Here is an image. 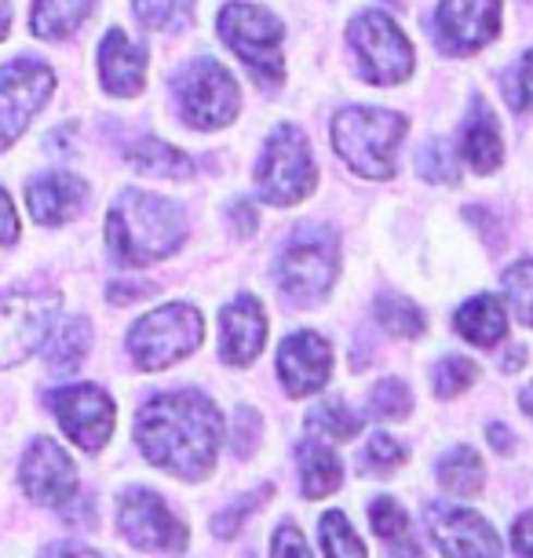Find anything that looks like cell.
<instances>
[{
  "mask_svg": "<svg viewBox=\"0 0 533 558\" xmlns=\"http://www.w3.org/2000/svg\"><path fill=\"white\" fill-rule=\"evenodd\" d=\"M143 457L180 478H205L216 468L223 420L213 398L197 391H165L146 398L135 420Z\"/></svg>",
  "mask_w": 533,
  "mask_h": 558,
  "instance_id": "cell-1",
  "label": "cell"
},
{
  "mask_svg": "<svg viewBox=\"0 0 533 558\" xmlns=\"http://www.w3.org/2000/svg\"><path fill=\"white\" fill-rule=\"evenodd\" d=\"M186 238V213L169 197L124 191L107 216V245L129 267L172 256Z\"/></svg>",
  "mask_w": 533,
  "mask_h": 558,
  "instance_id": "cell-2",
  "label": "cell"
},
{
  "mask_svg": "<svg viewBox=\"0 0 533 558\" xmlns=\"http://www.w3.org/2000/svg\"><path fill=\"white\" fill-rule=\"evenodd\" d=\"M332 150L365 179H388L395 172V150L405 135L402 113L380 107H343L332 118Z\"/></svg>",
  "mask_w": 533,
  "mask_h": 558,
  "instance_id": "cell-3",
  "label": "cell"
},
{
  "mask_svg": "<svg viewBox=\"0 0 533 558\" xmlns=\"http://www.w3.org/2000/svg\"><path fill=\"white\" fill-rule=\"evenodd\" d=\"M340 274L337 234L329 227L307 223L286 241L275 263V278L292 303H318L329 296L332 281Z\"/></svg>",
  "mask_w": 533,
  "mask_h": 558,
  "instance_id": "cell-4",
  "label": "cell"
},
{
  "mask_svg": "<svg viewBox=\"0 0 533 558\" xmlns=\"http://www.w3.org/2000/svg\"><path fill=\"white\" fill-rule=\"evenodd\" d=\"M219 37L223 45L234 51L238 59L245 62L249 73L264 84V88H278L281 84V37H286V26H281L278 15H270L267 8L259 4H227L219 12Z\"/></svg>",
  "mask_w": 533,
  "mask_h": 558,
  "instance_id": "cell-5",
  "label": "cell"
},
{
  "mask_svg": "<svg viewBox=\"0 0 533 558\" xmlns=\"http://www.w3.org/2000/svg\"><path fill=\"white\" fill-rule=\"evenodd\" d=\"M318 183V168L315 157H311L307 135L292 124H281L275 135L264 146V157L256 165V194L259 202L275 205V208H289L303 202Z\"/></svg>",
  "mask_w": 533,
  "mask_h": 558,
  "instance_id": "cell-6",
  "label": "cell"
},
{
  "mask_svg": "<svg viewBox=\"0 0 533 558\" xmlns=\"http://www.w3.org/2000/svg\"><path fill=\"white\" fill-rule=\"evenodd\" d=\"M202 314L186 303H169L150 314H143L129 332V354L132 362L154 373V368H169L175 362H183L186 354L197 351L202 343Z\"/></svg>",
  "mask_w": 533,
  "mask_h": 558,
  "instance_id": "cell-7",
  "label": "cell"
},
{
  "mask_svg": "<svg viewBox=\"0 0 533 558\" xmlns=\"http://www.w3.org/2000/svg\"><path fill=\"white\" fill-rule=\"evenodd\" d=\"M172 92L183 110V121L197 132L227 129V124L238 118V110H242L238 81L219 66L216 59L191 62V66L172 81Z\"/></svg>",
  "mask_w": 533,
  "mask_h": 558,
  "instance_id": "cell-8",
  "label": "cell"
},
{
  "mask_svg": "<svg viewBox=\"0 0 533 558\" xmlns=\"http://www.w3.org/2000/svg\"><path fill=\"white\" fill-rule=\"evenodd\" d=\"M348 37L362 62V77L373 84H402L413 73V48L402 29L384 12H362L351 19Z\"/></svg>",
  "mask_w": 533,
  "mask_h": 558,
  "instance_id": "cell-9",
  "label": "cell"
},
{
  "mask_svg": "<svg viewBox=\"0 0 533 558\" xmlns=\"http://www.w3.org/2000/svg\"><path fill=\"white\" fill-rule=\"evenodd\" d=\"M56 314V292H4L0 296V368L26 362L51 336Z\"/></svg>",
  "mask_w": 533,
  "mask_h": 558,
  "instance_id": "cell-10",
  "label": "cell"
},
{
  "mask_svg": "<svg viewBox=\"0 0 533 558\" xmlns=\"http://www.w3.org/2000/svg\"><path fill=\"white\" fill-rule=\"evenodd\" d=\"M56 88V73L37 59H15L0 66V150H8L37 118Z\"/></svg>",
  "mask_w": 533,
  "mask_h": 558,
  "instance_id": "cell-11",
  "label": "cell"
},
{
  "mask_svg": "<svg viewBox=\"0 0 533 558\" xmlns=\"http://www.w3.org/2000/svg\"><path fill=\"white\" fill-rule=\"evenodd\" d=\"M118 525L124 541L143 547V551L183 555L186 551V525L175 519L158 493L129 489L118 500Z\"/></svg>",
  "mask_w": 533,
  "mask_h": 558,
  "instance_id": "cell-12",
  "label": "cell"
},
{
  "mask_svg": "<svg viewBox=\"0 0 533 558\" xmlns=\"http://www.w3.org/2000/svg\"><path fill=\"white\" fill-rule=\"evenodd\" d=\"M48 405L59 416L62 430L73 438V446H81L85 452H99L110 441L113 402L107 391H99L92 384L62 387V391H51Z\"/></svg>",
  "mask_w": 533,
  "mask_h": 558,
  "instance_id": "cell-13",
  "label": "cell"
},
{
  "mask_svg": "<svg viewBox=\"0 0 533 558\" xmlns=\"http://www.w3.org/2000/svg\"><path fill=\"white\" fill-rule=\"evenodd\" d=\"M19 478H23L26 497L34 504H45V508H62L77 493V468L51 438H37L26 449Z\"/></svg>",
  "mask_w": 533,
  "mask_h": 558,
  "instance_id": "cell-14",
  "label": "cell"
},
{
  "mask_svg": "<svg viewBox=\"0 0 533 558\" xmlns=\"http://www.w3.org/2000/svg\"><path fill=\"white\" fill-rule=\"evenodd\" d=\"M500 34V0H443L438 40L453 56H472Z\"/></svg>",
  "mask_w": 533,
  "mask_h": 558,
  "instance_id": "cell-15",
  "label": "cell"
},
{
  "mask_svg": "<svg viewBox=\"0 0 533 558\" xmlns=\"http://www.w3.org/2000/svg\"><path fill=\"white\" fill-rule=\"evenodd\" d=\"M278 376L292 398L315 395L332 376V343L318 332H296L278 351Z\"/></svg>",
  "mask_w": 533,
  "mask_h": 558,
  "instance_id": "cell-16",
  "label": "cell"
},
{
  "mask_svg": "<svg viewBox=\"0 0 533 558\" xmlns=\"http://www.w3.org/2000/svg\"><path fill=\"white\" fill-rule=\"evenodd\" d=\"M435 541L446 558H500V541L483 514L468 508H449L435 514Z\"/></svg>",
  "mask_w": 533,
  "mask_h": 558,
  "instance_id": "cell-17",
  "label": "cell"
},
{
  "mask_svg": "<svg viewBox=\"0 0 533 558\" xmlns=\"http://www.w3.org/2000/svg\"><path fill=\"white\" fill-rule=\"evenodd\" d=\"M219 329H223V362L249 365L264 351L267 314L256 296H238L231 307H223V314H219Z\"/></svg>",
  "mask_w": 533,
  "mask_h": 558,
  "instance_id": "cell-18",
  "label": "cell"
},
{
  "mask_svg": "<svg viewBox=\"0 0 533 558\" xmlns=\"http://www.w3.org/2000/svg\"><path fill=\"white\" fill-rule=\"evenodd\" d=\"M85 202H88L85 179H77L70 172H45V175H37L26 191L29 216L45 227L66 223V219H73L85 208Z\"/></svg>",
  "mask_w": 533,
  "mask_h": 558,
  "instance_id": "cell-19",
  "label": "cell"
},
{
  "mask_svg": "<svg viewBox=\"0 0 533 558\" xmlns=\"http://www.w3.org/2000/svg\"><path fill=\"white\" fill-rule=\"evenodd\" d=\"M99 73H102V88L110 96L121 99L140 96L146 81V48L129 40L121 29H110L99 45Z\"/></svg>",
  "mask_w": 533,
  "mask_h": 558,
  "instance_id": "cell-20",
  "label": "cell"
},
{
  "mask_svg": "<svg viewBox=\"0 0 533 558\" xmlns=\"http://www.w3.org/2000/svg\"><path fill=\"white\" fill-rule=\"evenodd\" d=\"M464 157L479 175L497 172L500 161H505V140H500L497 118L483 99L472 107V118L464 124Z\"/></svg>",
  "mask_w": 533,
  "mask_h": 558,
  "instance_id": "cell-21",
  "label": "cell"
},
{
  "mask_svg": "<svg viewBox=\"0 0 533 558\" xmlns=\"http://www.w3.org/2000/svg\"><path fill=\"white\" fill-rule=\"evenodd\" d=\"M453 329L475 347H494L508 332V311L497 296H475L453 314Z\"/></svg>",
  "mask_w": 533,
  "mask_h": 558,
  "instance_id": "cell-22",
  "label": "cell"
},
{
  "mask_svg": "<svg viewBox=\"0 0 533 558\" xmlns=\"http://www.w3.org/2000/svg\"><path fill=\"white\" fill-rule=\"evenodd\" d=\"M92 8H96V0H34L29 26L40 40H66L85 26Z\"/></svg>",
  "mask_w": 533,
  "mask_h": 558,
  "instance_id": "cell-23",
  "label": "cell"
},
{
  "mask_svg": "<svg viewBox=\"0 0 533 558\" xmlns=\"http://www.w3.org/2000/svg\"><path fill=\"white\" fill-rule=\"evenodd\" d=\"M300 478H303V497L322 500L332 489H340L343 482V463L329 446L322 441H303L300 446Z\"/></svg>",
  "mask_w": 533,
  "mask_h": 558,
  "instance_id": "cell-24",
  "label": "cell"
},
{
  "mask_svg": "<svg viewBox=\"0 0 533 558\" xmlns=\"http://www.w3.org/2000/svg\"><path fill=\"white\" fill-rule=\"evenodd\" d=\"M129 165L135 168V172L158 175V179H186L194 172L191 157H186L183 150H175V146H169L165 140H154V135H146V140H140L132 146Z\"/></svg>",
  "mask_w": 533,
  "mask_h": 558,
  "instance_id": "cell-25",
  "label": "cell"
},
{
  "mask_svg": "<svg viewBox=\"0 0 533 558\" xmlns=\"http://www.w3.org/2000/svg\"><path fill=\"white\" fill-rule=\"evenodd\" d=\"M370 522L373 530L388 541V551L391 558H424L421 547L413 544V533H410V519H405V511L395 504L391 497H380L373 500V511H370Z\"/></svg>",
  "mask_w": 533,
  "mask_h": 558,
  "instance_id": "cell-26",
  "label": "cell"
},
{
  "mask_svg": "<svg viewBox=\"0 0 533 558\" xmlns=\"http://www.w3.org/2000/svg\"><path fill=\"white\" fill-rule=\"evenodd\" d=\"M92 347V325L85 318H70L59 325V332L48 343V368L51 373H73L85 362Z\"/></svg>",
  "mask_w": 533,
  "mask_h": 558,
  "instance_id": "cell-27",
  "label": "cell"
},
{
  "mask_svg": "<svg viewBox=\"0 0 533 558\" xmlns=\"http://www.w3.org/2000/svg\"><path fill=\"white\" fill-rule=\"evenodd\" d=\"M438 482L457 493V497H475L483 489V460H479L475 449L457 446L449 449L443 460H438Z\"/></svg>",
  "mask_w": 533,
  "mask_h": 558,
  "instance_id": "cell-28",
  "label": "cell"
},
{
  "mask_svg": "<svg viewBox=\"0 0 533 558\" xmlns=\"http://www.w3.org/2000/svg\"><path fill=\"white\" fill-rule=\"evenodd\" d=\"M376 318H380L384 332L402 336V340H413V336H421L424 325H427L424 311L416 307L413 300L395 296V292H384V296L376 300Z\"/></svg>",
  "mask_w": 533,
  "mask_h": 558,
  "instance_id": "cell-29",
  "label": "cell"
},
{
  "mask_svg": "<svg viewBox=\"0 0 533 558\" xmlns=\"http://www.w3.org/2000/svg\"><path fill=\"white\" fill-rule=\"evenodd\" d=\"M416 172L421 179L435 186H449V183H461V165H457L453 157V146L446 140H432L424 143L421 150H416Z\"/></svg>",
  "mask_w": 533,
  "mask_h": 558,
  "instance_id": "cell-30",
  "label": "cell"
},
{
  "mask_svg": "<svg viewBox=\"0 0 533 558\" xmlns=\"http://www.w3.org/2000/svg\"><path fill=\"white\" fill-rule=\"evenodd\" d=\"M307 424L332 441H348L362 430V420L343 405V398H326L322 405H315V413L307 416Z\"/></svg>",
  "mask_w": 533,
  "mask_h": 558,
  "instance_id": "cell-31",
  "label": "cell"
},
{
  "mask_svg": "<svg viewBox=\"0 0 533 558\" xmlns=\"http://www.w3.org/2000/svg\"><path fill=\"white\" fill-rule=\"evenodd\" d=\"M322 547H326L329 558H365L359 533L351 530L343 511H329L326 519H322Z\"/></svg>",
  "mask_w": 533,
  "mask_h": 558,
  "instance_id": "cell-32",
  "label": "cell"
},
{
  "mask_svg": "<svg viewBox=\"0 0 533 558\" xmlns=\"http://www.w3.org/2000/svg\"><path fill=\"white\" fill-rule=\"evenodd\" d=\"M505 292L516 307V318L533 329V259H522L505 270Z\"/></svg>",
  "mask_w": 533,
  "mask_h": 558,
  "instance_id": "cell-33",
  "label": "cell"
},
{
  "mask_svg": "<svg viewBox=\"0 0 533 558\" xmlns=\"http://www.w3.org/2000/svg\"><path fill=\"white\" fill-rule=\"evenodd\" d=\"M370 413L380 420H405L413 413V395L402 380H380L370 395Z\"/></svg>",
  "mask_w": 533,
  "mask_h": 558,
  "instance_id": "cell-34",
  "label": "cell"
},
{
  "mask_svg": "<svg viewBox=\"0 0 533 558\" xmlns=\"http://www.w3.org/2000/svg\"><path fill=\"white\" fill-rule=\"evenodd\" d=\"M479 380V365L472 357H443V362L435 365V391L449 398V395H461L468 391Z\"/></svg>",
  "mask_w": 533,
  "mask_h": 558,
  "instance_id": "cell-35",
  "label": "cell"
},
{
  "mask_svg": "<svg viewBox=\"0 0 533 558\" xmlns=\"http://www.w3.org/2000/svg\"><path fill=\"white\" fill-rule=\"evenodd\" d=\"M402 463H405V449L391 435H376L362 452V468L373 471V475H391Z\"/></svg>",
  "mask_w": 533,
  "mask_h": 558,
  "instance_id": "cell-36",
  "label": "cell"
},
{
  "mask_svg": "<svg viewBox=\"0 0 533 558\" xmlns=\"http://www.w3.org/2000/svg\"><path fill=\"white\" fill-rule=\"evenodd\" d=\"M270 493H275L270 486H259L256 493H249L245 500H238L227 511H219L216 519H213V533L223 536V541H231V536L238 533V525H242V519H249V514H253V508H259V504H264Z\"/></svg>",
  "mask_w": 533,
  "mask_h": 558,
  "instance_id": "cell-37",
  "label": "cell"
},
{
  "mask_svg": "<svg viewBox=\"0 0 533 558\" xmlns=\"http://www.w3.org/2000/svg\"><path fill=\"white\" fill-rule=\"evenodd\" d=\"M132 8L146 29H172L183 23L180 0H132Z\"/></svg>",
  "mask_w": 533,
  "mask_h": 558,
  "instance_id": "cell-38",
  "label": "cell"
},
{
  "mask_svg": "<svg viewBox=\"0 0 533 558\" xmlns=\"http://www.w3.org/2000/svg\"><path fill=\"white\" fill-rule=\"evenodd\" d=\"M259 435H264V424H259L256 409L238 405V413H234V438H231V446H234L238 457H249V452H256Z\"/></svg>",
  "mask_w": 533,
  "mask_h": 558,
  "instance_id": "cell-39",
  "label": "cell"
},
{
  "mask_svg": "<svg viewBox=\"0 0 533 558\" xmlns=\"http://www.w3.org/2000/svg\"><path fill=\"white\" fill-rule=\"evenodd\" d=\"M270 558H311L307 544H303V533L296 530V525H281V530L275 533Z\"/></svg>",
  "mask_w": 533,
  "mask_h": 558,
  "instance_id": "cell-40",
  "label": "cell"
},
{
  "mask_svg": "<svg viewBox=\"0 0 533 558\" xmlns=\"http://www.w3.org/2000/svg\"><path fill=\"white\" fill-rule=\"evenodd\" d=\"M19 241V216H15V205L12 197L0 191V245H15Z\"/></svg>",
  "mask_w": 533,
  "mask_h": 558,
  "instance_id": "cell-41",
  "label": "cell"
},
{
  "mask_svg": "<svg viewBox=\"0 0 533 558\" xmlns=\"http://www.w3.org/2000/svg\"><path fill=\"white\" fill-rule=\"evenodd\" d=\"M227 216H231V227H234L238 238H253L256 234V208L249 202H234Z\"/></svg>",
  "mask_w": 533,
  "mask_h": 558,
  "instance_id": "cell-42",
  "label": "cell"
},
{
  "mask_svg": "<svg viewBox=\"0 0 533 558\" xmlns=\"http://www.w3.org/2000/svg\"><path fill=\"white\" fill-rule=\"evenodd\" d=\"M516 107H533V51H526V59H522V66H519Z\"/></svg>",
  "mask_w": 533,
  "mask_h": 558,
  "instance_id": "cell-43",
  "label": "cell"
},
{
  "mask_svg": "<svg viewBox=\"0 0 533 558\" xmlns=\"http://www.w3.org/2000/svg\"><path fill=\"white\" fill-rule=\"evenodd\" d=\"M511 544H516V551L522 558H533V514H522L516 522V530H511Z\"/></svg>",
  "mask_w": 533,
  "mask_h": 558,
  "instance_id": "cell-44",
  "label": "cell"
},
{
  "mask_svg": "<svg viewBox=\"0 0 533 558\" xmlns=\"http://www.w3.org/2000/svg\"><path fill=\"white\" fill-rule=\"evenodd\" d=\"M40 558H102V555H99V551H92V547H81V544L62 541V544H51Z\"/></svg>",
  "mask_w": 533,
  "mask_h": 558,
  "instance_id": "cell-45",
  "label": "cell"
},
{
  "mask_svg": "<svg viewBox=\"0 0 533 558\" xmlns=\"http://www.w3.org/2000/svg\"><path fill=\"white\" fill-rule=\"evenodd\" d=\"M150 292H154V286H121V281H118V286H110V300L113 303H118V307H121V303L124 300H143V296H150Z\"/></svg>",
  "mask_w": 533,
  "mask_h": 558,
  "instance_id": "cell-46",
  "label": "cell"
},
{
  "mask_svg": "<svg viewBox=\"0 0 533 558\" xmlns=\"http://www.w3.org/2000/svg\"><path fill=\"white\" fill-rule=\"evenodd\" d=\"M489 441H494L500 452H508L511 446H516V435H511V430H505V427H497V424H489Z\"/></svg>",
  "mask_w": 533,
  "mask_h": 558,
  "instance_id": "cell-47",
  "label": "cell"
},
{
  "mask_svg": "<svg viewBox=\"0 0 533 558\" xmlns=\"http://www.w3.org/2000/svg\"><path fill=\"white\" fill-rule=\"evenodd\" d=\"M12 29V0H0V40Z\"/></svg>",
  "mask_w": 533,
  "mask_h": 558,
  "instance_id": "cell-48",
  "label": "cell"
},
{
  "mask_svg": "<svg viewBox=\"0 0 533 558\" xmlns=\"http://www.w3.org/2000/svg\"><path fill=\"white\" fill-rule=\"evenodd\" d=\"M519 402H522V409H526V413L533 416V384L526 387V391H522V395H519Z\"/></svg>",
  "mask_w": 533,
  "mask_h": 558,
  "instance_id": "cell-49",
  "label": "cell"
}]
</instances>
